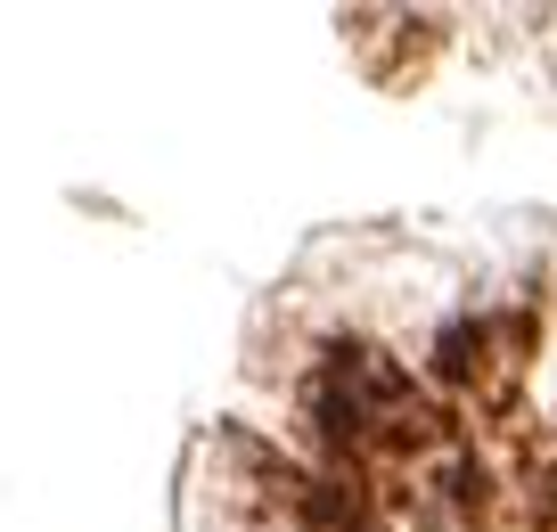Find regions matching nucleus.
I'll list each match as a JSON object with an SVG mask.
<instances>
[{
    "instance_id": "nucleus-1",
    "label": "nucleus",
    "mask_w": 557,
    "mask_h": 532,
    "mask_svg": "<svg viewBox=\"0 0 557 532\" xmlns=\"http://www.w3.org/2000/svg\"><path fill=\"white\" fill-rule=\"evenodd\" d=\"M475 361H484V327H475V320H451V327H443V344H435V369H443L451 385H468Z\"/></svg>"
}]
</instances>
